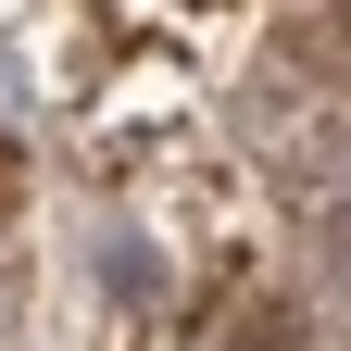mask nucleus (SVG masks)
I'll return each mask as SVG.
<instances>
[{"mask_svg": "<svg viewBox=\"0 0 351 351\" xmlns=\"http://www.w3.org/2000/svg\"><path fill=\"white\" fill-rule=\"evenodd\" d=\"M326 276H339V289H351V201H339V213H326Z\"/></svg>", "mask_w": 351, "mask_h": 351, "instance_id": "f257e3e1", "label": "nucleus"}]
</instances>
